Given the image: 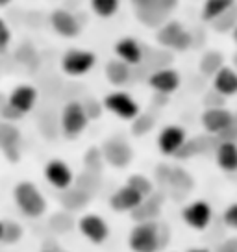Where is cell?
<instances>
[{
  "label": "cell",
  "instance_id": "obj_32",
  "mask_svg": "<svg viewBox=\"0 0 237 252\" xmlns=\"http://www.w3.org/2000/svg\"><path fill=\"white\" fill-rule=\"evenodd\" d=\"M154 126V117L148 115V113H141L134 119V125H132V130H134L135 135H145L148 134Z\"/></svg>",
  "mask_w": 237,
  "mask_h": 252
},
{
  "label": "cell",
  "instance_id": "obj_42",
  "mask_svg": "<svg viewBox=\"0 0 237 252\" xmlns=\"http://www.w3.org/2000/svg\"><path fill=\"white\" fill-rule=\"evenodd\" d=\"M187 252H209L207 249H191V251H187Z\"/></svg>",
  "mask_w": 237,
  "mask_h": 252
},
{
  "label": "cell",
  "instance_id": "obj_13",
  "mask_svg": "<svg viewBox=\"0 0 237 252\" xmlns=\"http://www.w3.org/2000/svg\"><path fill=\"white\" fill-rule=\"evenodd\" d=\"M50 26L61 37H76L82 30L78 17L69 9H56L50 15Z\"/></svg>",
  "mask_w": 237,
  "mask_h": 252
},
{
  "label": "cell",
  "instance_id": "obj_14",
  "mask_svg": "<svg viewBox=\"0 0 237 252\" xmlns=\"http://www.w3.org/2000/svg\"><path fill=\"white\" fill-rule=\"evenodd\" d=\"M148 86L156 91V94H171L180 87V74L169 69V67H161L150 72L148 76Z\"/></svg>",
  "mask_w": 237,
  "mask_h": 252
},
{
  "label": "cell",
  "instance_id": "obj_21",
  "mask_svg": "<svg viewBox=\"0 0 237 252\" xmlns=\"http://www.w3.org/2000/svg\"><path fill=\"white\" fill-rule=\"evenodd\" d=\"M234 6H236V0H206L202 8V19L213 23L215 19L222 17Z\"/></svg>",
  "mask_w": 237,
  "mask_h": 252
},
{
  "label": "cell",
  "instance_id": "obj_43",
  "mask_svg": "<svg viewBox=\"0 0 237 252\" xmlns=\"http://www.w3.org/2000/svg\"><path fill=\"white\" fill-rule=\"evenodd\" d=\"M11 0H0V8H4V6H8Z\"/></svg>",
  "mask_w": 237,
  "mask_h": 252
},
{
  "label": "cell",
  "instance_id": "obj_28",
  "mask_svg": "<svg viewBox=\"0 0 237 252\" xmlns=\"http://www.w3.org/2000/svg\"><path fill=\"white\" fill-rule=\"evenodd\" d=\"M19 141H21L19 130L9 121H2L0 123V149L9 147V145H17Z\"/></svg>",
  "mask_w": 237,
  "mask_h": 252
},
{
  "label": "cell",
  "instance_id": "obj_2",
  "mask_svg": "<svg viewBox=\"0 0 237 252\" xmlns=\"http://www.w3.org/2000/svg\"><path fill=\"white\" fill-rule=\"evenodd\" d=\"M128 245L134 252H158L161 251L159 245V222L147 220L139 222L128 237Z\"/></svg>",
  "mask_w": 237,
  "mask_h": 252
},
{
  "label": "cell",
  "instance_id": "obj_3",
  "mask_svg": "<svg viewBox=\"0 0 237 252\" xmlns=\"http://www.w3.org/2000/svg\"><path fill=\"white\" fill-rule=\"evenodd\" d=\"M89 115L86 113V108L82 102H67L61 110V117H59V126L65 137L69 139H76L89 125Z\"/></svg>",
  "mask_w": 237,
  "mask_h": 252
},
{
  "label": "cell",
  "instance_id": "obj_29",
  "mask_svg": "<svg viewBox=\"0 0 237 252\" xmlns=\"http://www.w3.org/2000/svg\"><path fill=\"white\" fill-rule=\"evenodd\" d=\"M84 163H86V171L100 173V171H102V167H104V163H106L104 154H102V149H95V147H93V149L87 150Z\"/></svg>",
  "mask_w": 237,
  "mask_h": 252
},
{
  "label": "cell",
  "instance_id": "obj_24",
  "mask_svg": "<svg viewBox=\"0 0 237 252\" xmlns=\"http://www.w3.org/2000/svg\"><path fill=\"white\" fill-rule=\"evenodd\" d=\"M148 200H143L141 206H137L134 212H132V217L139 222H147V220H156V217L159 215V208H161V202H156L154 198L147 197Z\"/></svg>",
  "mask_w": 237,
  "mask_h": 252
},
{
  "label": "cell",
  "instance_id": "obj_47",
  "mask_svg": "<svg viewBox=\"0 0 237 252\" xmlns=\"http://www.w3.org/2000/svg\"><path fill=\"white\" fill-rule=\"evenodd\" d=\"M45 252H52V251H45Z\"/></svg>",
  "mask_w": 237,
  "mask_h": 252
},
{
  "label": "cell",
  "instance_id": "obj_41",
  "mask_svg": "<svg viewBox=\"0 0 237 252\" xmlns=\"http://www.w3.org/2000/svg\"><path fill=\"white\" fill-rule=\"evenodd\" d=\"M2 237H4V220H0V241H2Z\"/></svg>",
  "mask_w": 237,
  "mask_h": 252
},
{
  "label": "cell",
  "instance_id": "obj_38",
  "mask_svg": "<svg viewBox=\"0 0 237 252\" xmlns=\"http://www.w3.org/2000/svg\"><path fill=\"white\" fill-rule=\"evenodd\" d=\"M2 152H4V156L8 158L9 161L15 163L17 159H19V154H21V152H19V143H17V145H9V147H4Z\"/></svg>",
  "mask_w": 237,
  "mask_h": 252
},
{
  "label": "cell",
  "instance_id": "obj_10",
  "mask_svg": "<svg viewBox=\"0 0 237 252\" xmlns=\"http://www.w3.org/2000/svg\"><path fill=\"white\" fill-rule=\"evenodd\" d=\"M78 228L80 232L86 236L87 241H91L93 245H102L108 236H110V228H108V222L95 213H87L82 219L78 220Z\"/></svg>",
  "mask_w": 237,
  "mask_h": 252
},
{
  "label": "cell",
  "instance_id": "obj_26",
  "mask_svg": "<svg viewBox=\"0 0 237 252\" xmlns=\"http://www.w3.org/2000/svg\"><path fill=\"white\" fill-rule=\"evenodd\" d=\"M206 137H195V139H187V141L183 143V147L178 152H176V156L178 159H189L193 156H198V154H202L206 152Z\"/></svg>",
  "mask_w": 237,
  "mask_h": 252
},
{
  "label": "cell",
  "instance_id": "obj_12",
  "mask_svg": "<svg viewBox=\"0 0 237 252\" xmlns=\"http://www.w3.org/2000/svg\"><path fill=\"white\" fill-rule=\"evenodd\" d=\"M45 178L50 186L56 189H69L74 184V174H72L71 167L67 165L61 159H50L45 165Z\"/></svg>",
  "mask_w": 237,
  "mask_h": 252
},
{
  "label": "cell",
  "instance_id": "obj_44",
  "mask_svg": "<svg viewBox=\"0 0 237 252\" xmlns=\"http://www.w3.org/2000/svg\"><path fill=\"white\" fill-rule=\"evenodd\" d=\"M232 33H234V41H236V45H237V24H236V28L232 30Z\"/></svg>",
  "mask_w": 237,
  "mask_h": 252
},
{
  "label": "cell",
  "instance_id": "obj_5",
  "mask_svg": "<svg viewBox=\"0 0 237 252\" xmlns=\"http://www.w3.org/2000/svg\"><path fill=\"white\" fill-rule=\"evenodd\" d=\"M96 56L89 50L72 48L61 56V69L69 76H84L95 67Z\"/></svg>",
  "mask_w": 237,
  "mask_h": 252
},
{
  "label": "cell",
  "instance_id": "obj_1",
  "mask_svg": "<svg viewBox=\"0 0 237 252\" xmlns=\"http://www.w3.org/2000/svg\"><path fill=\"white\" fill-rule=\"evenodd\" d=\"M13 198H15L17 208L26 217L35 219L47 212V200L37 189V186H33L32 182H19L13 189Z\"/></svg>",
  "mask_w": 237,
  "mask_h": 252
},
{
  "label": "cell",
  "instance_id": "obj_30",
  "mask_svg": "<svg viewBox=\"0 0 237 252\" xmlns=\"http://www.w3.org/2000/svg\"><path fill=\"white\" fill-rule=\"evenodd\" d=\"M128 184H130L134 189H137L145 198L150 197L152 193H154V186H152L150 178H147L145 174H132L130 180H128Z\"/></svg>",
  "mask_w": 237,
  "mask_h": 252
},
{
  "label": "cell",
  "instance_id": "obj_39",
  "mask_svg": "<svg viewBox=\"0 0 237 252\" xmlns=\"http://www.w3.org/2000/svg\"><path fill=\"white\" fill-rule=\"evenodd\" d=\"M169 237H171V230L167 228L165 224H161V222H159V245H161V249H165Z\"/></svg>",
  "mask_w": 237,
  "mask_h": 252
},
{
  "label": "cell",
  "instance_id": "obj_23",
  "mask_svg": "<svg viewBox=\"0 0 237 252\" xmlns=\"http://www.w3.org/2000/svg\"><path fill=\"white\" fill-rule=\"evenodd\" d=\"M224 67V58H222L221 52L217 50H209L206 52L202 58H200V63H198V69L204 76H211L213 78L215 72Z\"/></svg>",
  "mask_w": 237,
  "mask_h": 252
},
{
  "label": "cell",
  "instance_id": "obj_16",
  "mask_svg": "<svg viewBox=\"0 0 237 252\" xmlns=\"http://www.w3.org/2000/svg\"><path fill=\"white\" fill-rule=\"evenodd\" d=\"M115 54H117L118 60L126 62L128 65L132 67H137L141 65L143 60H145V48L137 39L134 37H122V39L117 41L115 45Z\"/></svg>",
  "mask_w": 237,
  "mask_h": 252
},
{
  "label": "cell",
  "instance_id": "obj_18",
  "mask_svg": "<svg viewBox=\"0 0 237 252\" xmlns=\"http://www.w3.org/2000/svg\"><path fill=\"white\" fill-rule=\"evenodd\" d=\"M215 159L217 165L226 173L237 171V143L236 141H221L215 147Z\"/></svg>",
  "mask_w": 237,
  "mask_h": 252
},
{
  "label": "cell",
  "instance_id": "obj_17",
  "mask_svg": "<svg viewBox=\"0 0 237 252\" xmlns=\"http://www.w3.org/2000/svg\"><path fill=\"white\" fill-rule=\"evenodd\" d=\"M8 102L15 108L17 111H21L23 115H26L28 111L33 110V106L37 102V89L33 86L23 84V86H17L11 94H9Z\"/></svg>",
  "mask_w": 237,
  "mask_h": 252
},
{
  "label": "cell",
  "instance_id": "obj_25",
  "mask_svg": "<svg viewBox=\"0 0 237 252\" xmlns=\"http://www.w3.org/2000/svg\"><path fill=\"white\" fill-rule=\"evenodd\" d=\"M167 184L173 186L174 189H178V191H182V193L191 191L193 186H195L191 174L185 173L183 169H171V171H169V180H167Z\"/></svg>",
  "mask_w": 237,
  "mask_h": 252
},
{
  "label": "cell",
  "instance_id": "obj_33",
  "mask_svg": "<svg viewBox=\"0 0 237 252\" xmlns=\"http://www.w3.org/2000/svg\"><path fill=\"white\" fill-rule=\"evenodd\" d=\"M237 24V11H236V6L230 9V11H226L222 17H219V19H215L213 21V26L217 28V30L221 32H226V30H234Z\"/></svg>",
  "mask_w": 237,
  "mask_h": 252
},
{
  "label": "cell",
  "instance_id": "obj_27",
  "mask_svg": "<svg viewBox=\"0 0 237 252\" xmlns=\"http://www.w3.org/2000/svg\"><path fill=\"white\" fill-rule=\"evenodd\" d=\"M120 2L118 0H91V9L93 13L102 19H108V17H113L117 13Z\"/></svg>",
  "mask_w": 237,
  "mask_h": 252
},
{
  "label": "cell",
  "instance_id": "obj_9",
  "mask_svg": "<svg viewBox=\"0 0 237 252\" xmlns=\"http://www.w3.org/2000/svg\"><path fill=\"white\" fill-rule=\"evenodd\" d=\"M211 206L207 204L206 200H195L187 204L182 210V219L183 222L191 226L193 230H206L211 222Z\"/></svg>",
  "mask_w": 237,
  "mask_h": 252
},
{
  "label": "cell",
  "instance_id": "obj_20",
  "mask_svg": "<svg viewBox=\"0 0 237 252\" xmlns=\"http://www.w3.org/2000/svg\"><path fill=\"white\" fill-rule=\"evenodd\" d=\"M106 78L110 80L113 86H124L128 80L132 78V65H128L122 60H111L106 65Z\"/></svg>",
  "mask_w": 237,
  "mask_h": 252
},
{
  "label": "cell",
  "instance_id": "obj_35",
  "mask_svg": "<svg viewBox=\"0 0 237 252\" xmlns=\"http://www.w3.org/2000/svg\"><path fill=\"white\" fill-rule=\"evenodd\" d=\"M9 43H11V30L8 24L0 19V54L8 50Z\"/></svg>",
  "mask_w": 237,
  "mask_h": 252
},
{
  "label": "cell",
  "instance_id": "obj_36",
  "mask_svg": "<svg viewBox=\"0 0 237 252\" xmlns=\"http://www.w3.org/2000/svg\"><path fill=\"white\" fill-rule=\"evenodd\" d=\"M0 117L4 119V121H9V123H11V121H17V119L23 117V113L17 111L15 108L6 100V102L2 104V108H0Z\"/></svg>",
  "mask_w": 237,
  "mask_h": 252
},
{
  "label": "cell",
  "instance_id": "obj_40",
  "mask_svg": "<svg viewBox=\"0 0 237 252\" xmlns=\"http://www.w3.org/2000/svg\"><path fill=\"white\" fill-rule=\"evenodd\" d=\"M134 2L135 9H141V8H148V6H154L156 0H132Z\"/></svg>",
  "mask_w": 237,
  "mask_h": 252
},
{
  "label": "cell",
  "instance_id": "obj_6",
  "mask_svg": "<svg viewBox=\"0 0 237 252\" xmlns=\"http://www.w3.org/2000/svg\"><path fill=\"white\" fill-rule=\"evenodd\" d=\"M104 108L111 111L113 115H117L118 119H124V121H134L141 113L139 104L124 91H115V93L108 94L104 98Z\"/></svg>",
  "mask_w": 237,
  "mask_h": 252
},
{
  "label": "cell",
  "instance_id": "obj_4",
  "mask_svg": "<svg viewBox=\"0 0 237 252\" xmlns=\"http://www.w3.org/2000/svg\"><path fill=\"white\" fill-rule=\"evenodd\" d=\"M158 43L161 47L173 50H187L193 45V33H189V30H185L176 21H167L159 26Z\"/></svg>",
  "mask_w": 237,
  "mask_h": 252
},
{
  "label": "cell",
  "instance_id": "obj_15",
  "mask_svg": "<svg viewBox=\"0 0 237 252\" xmlns=\"http://www.w3.org/2000/svg\"><path fill=\"white\" fill-rule=\"evenodd\" d=\"M145 200L141 193L134 189L130 184L126 186H122V188H118L115 193H113V197L110 198V206L115 210V212H134L137 206H141V202Z\"/></svg>",
  "mask_w": 237,
  "mask_h": 252
},
{
  "label": "cell",
  "instance_id": "obj_11",
  "mask_svg": "<svg viewBox=\"0 0 237 252\" xmlns=\"http://www.w3.org/2000/svg\"><path fill=\"white\" fill-rule=\"evenodd\" d=\"M187 141V132L182 126L169 125L158 135V149L163 156H176V152L182 149Z\"/></svg>",
  "mask_w": 237,
  "mask_h": 252
},
{
  "label": "cell",
  "instance_id": "obj_45",
  "mask_svg": "<svg viewBox=\"0 0 237 252\" xmlns=\"http://www.w3.org/2000/svg\"><path fill=\"white\" fill-rule=\"evenodd\" d=\"M234 63H236V71H237V54H236V58H234Z\"/></svg>",
  "mask_w": 237,
  "mask_h": 252
},
{
  "label": "cell",
  "instance_id": "obj_46",
  "mask_svg": "<svg viewBox=\"0 0 237 252\" xmlns=\"http://www.w3.org/2000/svg\"><path fill=\"white\" fill-rule=\"evenodd\" d=\"M58 252H65V251H58Z\"/></svg>",
  "mask_w": 237,
  "mask_h": 252
},
{
  "label": "cell",
  "instance_id": "obj_8",
  "mask_svg": "<svg viewBox=\"0 0 237 252\" xmlns=\"http://www.w3.org/2000/svg\"><path fill=\"white\" fill-rule=\"evenodd\" d=\"M102 154L106 163L115 169H124L134 158V150L124 139L120 137H111L102 145Z\"/></svg>",
  "mask_w": 237,
  "mask_h": 252
},
{
  "label": "cell",
  "instance_id": "obj_19",
  "mask_svg": "<svg viewBox=\"0 0 237 252\" xmlns=\"http://www.w3.org/2000/svg\"><path fill=\"white\" fill-rule=\"evenodd\" d=\"M213 89L222 96H234L237 94V71L232 67H222L215 72L213 76Z\"/></svg>",
  "mask_w": 237,
  "mask_h": 252
},
{
  "label": "cell",
  "instance_id": "obj_34",
  "mask_svg": "<svg viewBox=\"0 0 237 252\" xmlns=\"http://www.w3.org/2000/svg\"><path fill=\"white\" fill-rule=\"evenodd\" d=\"M222 220H224V224L228 226V228H234L237 230V202L234 204H230L224 213H222Z\"/></svg>",
  "mask_w": 237,
  "mask_h": 252
},
{
  "label": "cell",
  "instance_id": "obj_7",
  "mask_svg": "<svg viewBox=\"0 0 237 252\" xmlns=\"http://www.w3.org/2000/svg\"><path fill=\"white\" fill-rule=\"evenodd\" d=\"M200 121H202V126L207 134L221 135L222 132H226L236 125V113H232L222 106H215V108H207L202 113Z\"/></svg>",
  "mask_w": 237,
  "mask_h": 252
},
{
  "label": "cell",
  "instance_id": "obj_31",
  "mask_svg": "<svg viewBox=\"0 0 237 252\" xmlns=\"http://www.w3.org/2000/svg\"><path fill=\"white\" fill-rule=\"evenodd\" d=\"M21 237H23L21 224L15 222V220H4V237H2V241L8 245H13V243H17Z\"/></svg>",
  "mask_w": 237,
  "mask_h": 252
},
{
  "label": "cell",
  "instance_id": "obj_22",
  "mask_svg": "<svg viewBox=\"0 0 237 252\" xmlns=\"http://www.w3.org/2000/svg\"><path fill=\"white\" fill-rule=\"evenodd\" d=\"M89 198H91V193L84 191L78 186L76 188L71 186L69 189H65L63 197H61V204L65 206V210H80L89 202Z\"/></svg>",
  "mask_w": 237,
  "mask_h": 252
},
{
  "label": "cell",
  "instance_id": "obj_37",
  "mask_svg": "<svg viewBox=\"0 0 237 252\" xmlns=\"http://www.w3.org/2000/svg\"><path fill=\"white\" fill-rule=\"evenodd\" d=\"M215 252H237V237H226V239L215 249Z\"/></svg>",
  "mask_w": 237,
  "mask_h": 252
}]
</instances>
